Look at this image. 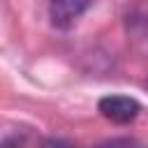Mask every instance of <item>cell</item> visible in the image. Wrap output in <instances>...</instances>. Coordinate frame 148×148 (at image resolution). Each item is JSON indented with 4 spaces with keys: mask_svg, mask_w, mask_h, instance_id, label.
<instances>
[{
    "mask_svg": "<svg viewBox=\"0 0 148 148\" xmlns=\"http://www.w3.org/2000/svg\"><path fill=\"white\" fill-rule=\"evenodd\" d=\"M39 148H79V146L67 139H46V141H42Z\"/></svg>",
    "mask_w": 148,
    "mask_h": 148,
    "instance_id": "5",
    "label": "cell"
},
{
    "mask_svg": "<svg viewBox=\"0 0 148 148\" xmlns=\"http://www.w3.org/2000/svg\"><path fill=\"white\" fill-rule=\"evenodd\" d=\"M25 143H28V139H25V134L23 132H7L5 136H2V143H0V148H25Z\"/></svg>",
    "mask_w": 148,
    "mask_h": 148,
    "instance_id": "3",
    "label": "cell"
},
{
    "mask_svg": "<svg viewBox=\"0 0 148 148\" xmlns=\"http://www.w3.org/2000/svg\"><path fill=\"white\" fill-rule=\"evenodd\" d=\"M97 109H99V113H102L106 120H111V123H116V125H127V123H132V120L139 116L141 104H139L134 97L106 95V97L99 99Z\"/></svg>",
    "mask_w": 148,
    "mask_h": 148,
    "instance_id": "1",
    "label": "cell"
},
{
    "mask_svg": "<svg viewBox=\"0 0 148 148\" xmlns=\"http://www.w3.org/2000/svg\"><path fill=\"white\" fill-rule=\"evenodd\" d=\"M95 148H141V143H136L134 139H111V141H104Z\"/></svg>",
    "mask_w": 148,
    "mask_h": 148,
    "instance_id": "4",
    "label": "cell"
},
{
    "mask_svg": "<svg viewBox=\"0 0 148 148\" xmlns=\"http://www.w3.org/2000/svg\"><path fill=\"white\" fill-rule=\"evenodd\" d=\"M92 0H51L49 2V18L53 28L69 30L90 7Z\"/></svg>",
    "mask_w": 148,
    "mask_h": 148,
    "instance_id": "2",
    "label": "cell"
}]
</instances>
